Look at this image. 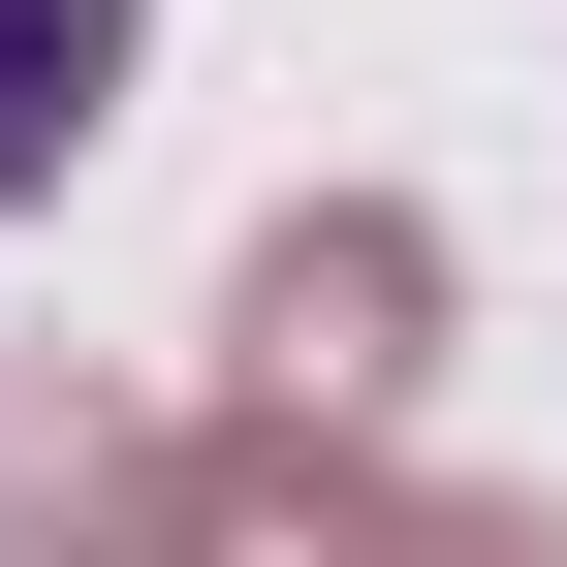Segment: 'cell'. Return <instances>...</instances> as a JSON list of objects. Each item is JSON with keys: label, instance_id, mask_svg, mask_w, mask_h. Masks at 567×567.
<instances>
[{"label": "cell", "instance_id": "1", "mask_svg": "<svg viewBox=\"0 0 567 567\" xmlns=\"http://www.w3.org/2000/svg\"><path fill=\"white\" fill-rule=\"evenodd\" d=\"M158 567H536V505H410L379 442H158Z\"/></svg>", "mask_w": 567, "mask_h": 567}, {"label": "cell", "instance_id": "3", "mask_svg": "<svg viewBox=\"0 0 567 567\" xmlns=\"http://www.w3.org/2000/svg\"><path fill=\"white\" fill-rule=\"evenodd\" d=\"M126 126V0H0V189H63Z\"/></svg>", "mask_w": 567, "mask_h": 567}, {"label": "cell", "instance_id": "2", "mask_svg": "<svg viewBox=\"0 0 567 567\" xmlns=\"http://www.w3.org/2000/svg\"><path fill=\"white\" fill-rule=\"evenodd\" d=\"M410 316H442V221H379V189L284 221L252 252V442H379L410 410Z\"/></svg>", "mask_w": 567, "mask_h": 567}]
</instances>
